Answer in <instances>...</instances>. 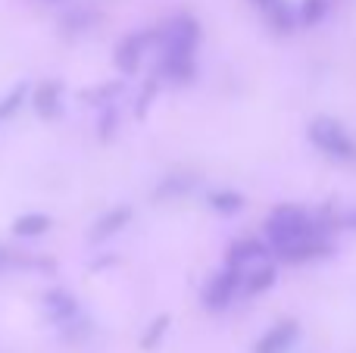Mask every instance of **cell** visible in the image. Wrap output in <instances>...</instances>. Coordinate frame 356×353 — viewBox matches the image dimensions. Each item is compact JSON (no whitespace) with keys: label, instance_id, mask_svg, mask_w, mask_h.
<instances>
[{"label":"cell","instance_id":"6da1fadb","mask_svg":"<svg viewBox=\"0 0 356 353\" xmlns=\"http://www.w3.org/2000/svg\"><path fill=\"white\" fill-rule=\"evenodd\" d=\"M325 231H328L325 225L316 222L307 210H300V206H294V204L278 206V210H272V216L266 219V235H269L275 254L284 247L309 241V238H319V235H325Z\"/></svg>","mask_w":356,"mask_h":353},{"label":"cell","instance_id":"7a4b0ae2","mask_svg":"<svg viewBox=\"0 0 356 353\" xmlns=\"http://www.w3.org/2000/svg\"><path fill=\"white\" fill-rule=\"evenodd\" d=\"M309 141L328 154L332 160H341V163H356V141L347 135V129L341 122L328 116H319L309 122Z\"/></svg>","mask_w":356,"mask_h":353},{"label":"cell","instance_id":"3957f363","mask_svg":"<svg viewBox=\"0 0 356 353\" xmlns=\"http://www.w3.org/2000/svg\"><path fill=\"white\" fill-rule=\"evenodd\" d=\"M241 285H244V272L234 266H228V269H222L219 275H213L207 291H203L207 310H225V306L234 300V294L241 291Z\"/></svg>","mask_w":356,"mask_h":353},{"label":"cell","instance_id":"277c9868","mask_svg":"<svg viewBox=\"0 0 356 353\" xmlns=\"http://www.w3.org/2000/svg\"><path fill=\"white\" fill-rule=\"evenodd\" d=\"M297 335H300L297 322H294V319H284V322L272 325V329L259 338L257 347H253V353H284L291 344L297 341Z\"/></svg>","mask_w":356,"mask_h":353},{"label":"cell","instance_id":"5b68a950","mask_svg":"<svg viewBox=\"0 0 356 353\" xmlns=\"http://www.w3.org/2000/svg\"><path fill=\"white\" fill-rule=\"evenodd\" d=\"M275 279H278V269H275V263H269L263 256L259 263H253L250 269L244 272V294H263V291H269L272 285H275Z\"/></svg>","mask_w":356,"mask_h":353},{"label":"cell","instance_id":"8992f818","mask_svg":"<svg viewBox=\"0 0 356 353\" xmlns=\"http://www.w3.org/2000/svg\"><path fill=\"white\" fill-rule=\"evenodd\" d=\"M266 256V247L259 241H253V238H244V241L232 244V250H228V266L241 269L244 272L247 266H253V263H259Z\"/></svg>","mask_w":356,"mask_h":353},{"label":"cell","instance_id":"52a82bcc","mask_svg":"<svg viewBox=\"0 0 356 353\" xmlns=\"http://www.w3.org/2000/svg\"><path fill=\"white\" fill-rule=\"evenodd\" d=\"M44 306H47V313L56 319V322L75 316V297L66 291H50L47 297H44Z\"/></svg>","mask_w":356,"mask_h":353},{"label":"cell","instance_id":"ba28073f","mask_svg":"<svg viewBox=\"0 0 356 353\" xmlns=\"http://www.w3.org/2000/svg\"><path fill=\"white\" fill-rule=\"evenodd\" d=\"M16 235H25V238H31V235H41V231H47L50 229V216H44V213H29V216H22V219H16Z\"/></svg>","mask_w":356,"mask_h":353},{"label":"cell","instance_id":"9c48e42d","mask_svg":"<svg viewBox=\"0 0 356 353\" xmlns=\"http://www.w3.org/2000/svg\"><path fill=\"white\" fill-rule=\"evenodd\" d=\"M131 219V210H113V213H106L104 219H100L97 225H94V238H106V235H113V231H119L125 222Z\"/></svg>","mask_w":356,"mask_h":353},{"label":"cell","instance_id":"30bf717a","mask_svg":"<svg viewBox=\"0 0 356 353\" xmlns=\"http://www.w3.org/2000/svg\"><path fill=\"white\" fill-rule=\"evenodd\" d=\"M209 204L219 213H238L241 206H244V197H241L238 191H213L209 194Z\"/></svg>","mask_w":356,"mask_h":353},{"label":"cell","instance_id":"8fae6325","mask_svg":"<svg viewBox=\"0 0 356 353\" xmlns=\"http://www.w3.org/2000/svg\"><path fill=\"white\" fill-rule=\"evenodd\" d=\"M328 13V0H303L300 3V22H307V25H316L322 16Z\"/></svg>","mask_w":356,"mask_h":353},{"label":"cell","instance_id":"7c38bea8","mask_svg":"<svg viewBox=\"0 0 356 353\" xmlns=\"http://www.w3.org/2000/svg\"><path fill=\"white\" fill-rule=\"evenodd\" d=\"M56 94H60V85H44L41 91H38L35 104H38V110H41L44 116H54L56 113Z\"/></svg>","mask_w":356,"mask_h":353},{"label":"cell","instance_id":"4fadbf2b","mask_svg":"<svg viewBox=\"0 0 356 353\" xmlns=\"http://www.w3.org/2000/svg\"><path fill=\"white\" fill-rule=\"evenodd\" d=\"M138 60H141V54H138V41H129V44H122V47H119L116 63L125 69V72H135V69H138Z\"/></svg>","mask_w":356,"mask_h":353},{"label":"cell","instance_id":"5bb4252c","mask_svg":"<svg viewBox=\"0 0 356 353\" xmlns=\"http://www.w3.org/2000/svg\"><path fill=\"white\" fill-rule=\"evenodd\" d=\"M166 325H169V316H160L154 322V329H150V335H144V347H156V341H160L163 338V331H166Z\"/></svg>","mask_w":356,"mask_h":353},{"label":"cell","instance_id":"9a60e30c","mask_svg":"<svg viewBox=\"0 0 356 353\" xmlns=\"http://www.w3.org/2000/svg\"><path fill=\"white\" fill-rule=\"evenodd\" d=\"M22 94H25V88H16V91L10 94V100H6V106H3V110H0V116H6V113H13V110H16V104H19V100H22Z\"/></svg>","mask_w":356,"mask_h":353},{"label":"cell","instance_id":"2e32d148","mask_svg":"<svg viewBox=\"0 0 356 353\" xmlns=\"http://www.w3.org/2000/svg\"><path fill=\"white\" fill-rule=\"evenodd\" d=\"M341 222H344L347 229H356V210H350V213H347V216L341 219Z\"/></svg>","mask_w":356,"mask_h":353},{"label":"cell","instance_id":"e0dca14e","mask_svg":"<svg viewBox=\"0 0 356 353\" xmlns=\"http://www.w3.org/2000/svg\"><path fill=\"white\" fill-rule=\"evenodd\" d=\"M257 3H259V6H275L278 0H257Z\"/></svg>","mask_w":356,"mask_h":353},{"label":"cell","instance_id":"ac0fdd59","mask_svg":"<svg viewBox=\"0 0 356 353\" xmlns=\"http://www.w3.org/2000/svg\"><path fill=\"white\" fill-rule=\"evenodd\" d=\"M0 263H3V250H0Z\"/></svg>","mask_w":356,"mask_h":353}]
</instances>
